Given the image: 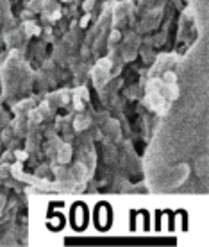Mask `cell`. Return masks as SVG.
<instances>
[{
	"mask_svg": "<svg viewBox=\"0 0 209 247\" xmlns=\"http://www.w3.org/2000/svg\"><path fill=\"white\" fill-rule=\"evenodd\" d=\"M88 220H89V217H88L86 206H84V204H75V206L72 208V224H73V227L84 229L86 224H88Z\"/></svg>",
	"mask_w": 209,
	"mask_h": 247,
	"instance_id": "2",
	"label": "cell"
},
{
	"mask_svg": "<svg viewBox=\"0 0 209 247\" xmlns=\"http://www.w3.org/2000/svg\"><path fill=\"white\" fill-rule=\"evenodd\" d=\"M93 219H95V226L98 229H107L111 226V219H113L109 204H98L97 210H95V217Z\"/></svg>",
	"mask_w": 209,
	"mask_h": 247,
	"instance_id": "1",
	"label": "cell"
}]
</instances>
